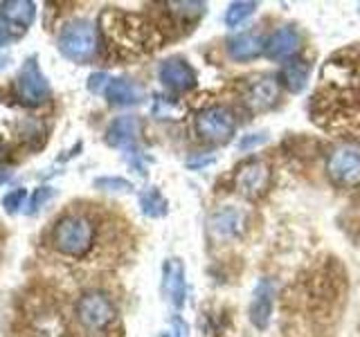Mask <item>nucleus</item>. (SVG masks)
<instances>
[{
	"label": "nucleus",
	"mask_w": 360,
	"mask_h": 337,
	"mask_svg": "<svg viewBox=\"0 0 360 337\" xmlns=\"http://www.w3.org/2000/svg\"><path fill=\"white\" fill-rule=\"evenodd\" d=\"M142 131V124L135 115H122L117 119L110 121V126L106 131V144L112 149H122V151H133L135 153V144H138Z\"/></svg>",
	"instance_id": "1a4fd4ad"
},
{
	"label": "nucleus",
	"mask_w": 360,
	"mask_h": 337,
	"mask_svg": "<svg viewBox=\"0 0 360 337\" xmlns=\"http://www.w3.org/2000/svg\"><path fill=\"white\" fill-rule=\"evenodd\" d=\"M236 128L234 115L223 106H210L196 115V133L210 142H228Z\"/></svg>",
	"instance_id": "39448f33"
},
{
	"label": "nucleus",
	"mask_w": 360,
	"mask_h": 337,
	"mask_svg": "<svg viewBox=\"0 0 360 337\" xmlns=\"http://www.w3.org/2000/svg\"><path fill=\"white\" fill-rule=\"evenodd\" d=\"M5 65H7V59H5V56H0V70H3Z\"/></svg>",
	"instance_id": "c85d7f7f"
},
{
	"label": "nucleus",
	"mask_w": 360,
	"mask_h": 337,
	"mask_svg": "<svg viewBox=\"0 0 360 337\" xmlns=\"http://www.w3.org/2000/svg\"><path fill=\"white\" fill-rule=\"evenodd\" d=\"M140 207H142V213L149 218H162L167 216L169 211V202L167 198L162 196V191L158 187H149L144 189L140 194Z\"/></svg>",
	"instance_id": "6ab92c4d"
},
{
	"label": "nucleus",
	"mask_w": 360,
	"mask_h": 337,
	"mask_svg": "<svg viewBox=\"0 0 360 337\" xmlns=\"http://www.w3.org/2000/svg\"><path fill=\"white\" fill-rule=\"evenodd\" d=\"M273 303H275V290L270 281H259L255 288V295L248 308V319L252 322L255 329L264 331L270 324V315H273Z\"/></svg>",
	"instance_id": "9d476101"
},
{
	"label": "nucleus",
	"mask_w": 360,
	"mask_h": 337,
	"mask_svg": "<svg viewBox=\"0 0 360 337\" xmlns=\"http://www.w3.org/2000/svg\"><path fill=\"white\" fill-rule=\"evenodd\" d=\"M264 52V41L255 32H245L228 43V54L234 61H250Z\"/></svg>",
	"instance_id": "f3484780"
},
{
	"label": "nucleus",
	"mask_w": 360,
	"mask_h": 337,
	"mask_svg": "<svg viewBox=\"0 0 360 337\" xmlns=\"http://www.w3.org/2000/svg\"><path fill=\"white\" fill-rule=\"evenodd\" d=\"M270 183V168L262 160H250L239 166V171L234 176V187L239 189V194L245 198H259L264 196Z\"/></svg>",
	"instance_id": "423d86ee"
},
{
	"label": "nucleus",
	"mask_w": 360,
	"mask_h": 337,
	"mask_svg": "<svg viewBox=\"0 0 360 337\" xmlns=\"http://www.w3.org/2000/svg\"><path fill=\"white\" fill-rule=\"evenodd\" d=\"M0 16L9 32H25L37 18V5L30 0H5L0 5Z\"/></svg>",
	"instance_id": "f8f14e48"
},
{
	"label": "nucleus",
	"mask_w": 360,
	"mask_h": 337,
	"mask_svg": "<svg viewBox=\"0 0 360 337\" xmlns=\"http://www.w3.org/2000/svg\"><path fill=\"white\" fill-rule=\"evenodd\" d=\"M97 27L90 20H72L61 29L56 48L75 63H88L97 52Z\"/></svg>",
	"instance_id": "f03ea898"
},
{
	"label": "nucleus",
	"mask_w": 360,
	"mask_h": 337,
	"mask_svg": "<svg viewBox=\"0 0 360 337\" xmlns=\"http://www.w3.org/2000/svg\"><path fill=\"white\" fill-rule=\"evenodd\" d=\"M117 308L108 295L97 290L84 292L77 301V319L90 333H101L115 322Z\"/></svg>",
	"instance_id": "7ed1b4c3"
},
{
	"label": "nucleus",
	"mask_w": 360,
	"mask_h": 337,
	"mask_svg": "<svg viewBox=\"0 0 360 337\" xmlns=\"http://www.w3.org/2000/svg\"><path fill=\"white\" fill-rule=\"evenodd\" d=\"M255 9H257V3H245V0H241V3H232L228 7V11H225V25L239 27L241 22H245V18H250L255 14Z\"/></svg>",
	"instance_id": "aec40b11"
},
{
	"label": "nucleus",
	"mask_w": 360,
	"mask_h": 337,
	"mask_svg": "<svg viewBox=\"0 0 360 337\" xmlns=\"http://www.w3.org/2000/svg\"><path fill=\"white\" fill-rule=\"evenodd\" d=\"M0 101H3V90H0Z\"/></svg>",
	"instance_id": "c756f323"
},
{
	"label": "nucleus",
	"mask_w": 360,
	"mask_h": 337,
	"mask_svg": "<svg viewBox=\"0 0 360 337\" xmlns=\"http://www.w3.org/2000/svg\"><path fill=\"white\" fill-rule=\"evenodd\" d=\"M54 196V189L52 187H39L37 191H34V196H32V200H30V213H37L39 211V207H43L45 202H48L50 198Z\"/></svg>",
	"instance_id": "b1692460"
},
{
	"label": "nucleus",
	"mask_w": 360,
	"mask_h": 337,
	"mask_svg": "<svg viewBox=\"0 0 360 337\" xmlns=\"http://www.w3.org/2000/svg\"><path fill=\"white\" fill-rule=\"evenodd\" d=\"M14 88H16L18 101L27 108H37L52 97L50 81L41 72V65L37 61V56H30V59L22 63L16 81H14Z\"/></svg>",
	"instance_id": "20e7f679"
},
{
	"label": "nucleus",
	"mask_w": 360,
	"mask_h": 337,
	"mask_svg": "<svg viewBox=\"0 0 360 337\" xmlns=\"http://www.w3.org/2000/svg\"><path fill=\"white\" fill-rule=\"evenodd\" d=\"M300 50V34L295 27H279L270 34V39L264 43V54L268 59H286Z\"/></svg>",
	"instance_id": "2eb2a0df"
},
{
	"label": "nucleus",
	"mask_w": 360,
	"mask_h": 337,
	"mask_svg": "<svg viewBox=\"0 0 360 337\" xmlns=\"http://www.w3.org/2000/svg\"><path fill=\"white\" fill-rule=\"evenodd\" d=\"M162 290L167 299L176 308H183L187 297V284H185V265L180 258H169L162 267Z\"/></svg>",
	"instance_id": "9b49d317"
},
{
	"label": "nucleus",
	"mask_w": 360,
	"mask_h": 337,
	"mask_svg": "<svg viewBox=\"0 0 360 337\" xmlns=\"http://www.w3.org/2000/svg\"><path fill=\"white\" fill-rule=\"evenodd\" d=\"M108 81H110V77L106 72H95V74H90V79H88V90L93 95H104Z\"/></svg>",
	"instance_id": "393cba45"
},
{
	"label": "nucleus",
	"mask_w": 360,
	"mask_h": 337,
	"mask_svg": "<svg viewBox=\"0 0 360 337\" xmlns=\"http://www.w3.org/2000/svg\"><path fill=\"white\" fill-rule=\"evenodd\" d=\"M158 79L162 81L165 88L174 90V93H187L196 86V72L185 59H167L160 63V70H158Z\"/></svg>",
	"instance_id": "6e6552de"
},
{
	"label": "nucleus",
	"mask_w": 360,
	"mask_h": 337,
	"mask_svg": "<svg viewBox=\"0 0 360 337\" xmlns=\"http://www.w3.org/2000/svg\"><path fill=\"white\" fill-rule=\"evenodd\" d=\"M160 337H189V326L180 317H174L172 324H169V329Z\"/></svg>",
	"instance_id": "a878e982"
},
{
	"label": "nucleus",
	"mask_w": 360,
	"mask_h": 337,
	"mask_svg": "<svg viewBox=\"0 0 360 337\" xmlns=\"http://www.w3.org/2000/svg\"><path fill=\"white\" fill-rule=\"evenodd\" d=\"M326 171L335 185L354 187L360 183V153L352 149H340L329 155L326 160Z\"/></svg>",
	"instance_id": "0eeeda50"
},
{
	"label": "nucleus",
	"mask_w": 360,
	"mask_h": 337,
	"mask_svg": "<svg viewBox=\"0 0 360 337\" xmlns=\"http://www.w3.org/2000/svg\"><path fill=\"white\" fill-rule=\"evenodd\" d=\"M27 198V189L25 187H18V189H11L9 194L3 196V207L7 213H16L20 207H22V202H25Z\"/></svg>",
	"instance_id": "5701e85b"
},
{
	"label": "nucleus",
	"mask_w": 360,
	"mask_h": 337,
	"mask_svg": "<svg viewBox=\"0 0 360 337\" xmlns=\"http://www.w3.org/2000/svg\"><path fill=\"white\" fill-rule=\"evenodd\" d=\"M95 189H99V191H120V194H124V191H131L133 185L129 183V180L120 178V176H104V178L95 180Z\"/></svg>",
	"instance_id": "4be33fe9"
},
{
	"label": "nucleus",
	"mask_w": 360,
	"mask_h": 337,
	"mask_svg": "<svg viewBox=\"0 0 360 337\" xmlns=\"http://www.w3.org/2000/svg\"><path fill=\"white\" fill-rule=\"evenodd\" d=\"M311 77V65L307 61H288L279 72V81L288 93H302Z\"/></svg>",
	"instance_id": "a211bd4d"
},
{
	"label": "nucleus",
	"mask_w": 360,
	"mask_h": 337,
	"mask_svg": "<svg viewBox=\"0 0 360 337\" xmlns=\"http://www.w3.org/2000/svg\"><path fill=\"white\" fill-rule=\"evenodd\" d=\"M52 245L63 256L84 258L95 245V223L82 211L63 213L52 227Z\"/></svg>",
	"instance_id": "f257e3e1"
},
{
	"label": "nucleus",
	"mask_w": 360,
	"mask_h": 337,
	"mask_svg": "<svg viewBox=\"0 0 360 337\" xmlns=\"http://www.w3.org/2000/svg\"><path fill=\"white\" fill-rule=\"evenodd\" d=\"M207 230L214 239H232L243 230V211L236 207H223L214 211L207 220Z\"/></svg>",
	"instance_id": "ddd939ff"
},
{
	"label": "nucleus",
	"mask_w": 360,
	"mask_h": 337,
	"mask_svg": "<svg viewBox=\"0 0 360 337\" xmlns=\"http://www.w3.org/2000/svg\"><path fill=\"white\" fill-rule=\"evenodd\" d=\"M104 97L108 99L110 106H138L144 99V90H142V86L131 81V79L117 77V79H110L108 81Z\"/></svg>",
	"instance_id": "4468645a"
},
{
	"label": "nucleus",
	"mask_w": 360,
	"mask_h": 337,
	"mask_svg": "<svg viewBox=\"0 0 360 337\" xmlns=\"http://www.w3.org/2000/svg\"><path fill=\"white\" fill-rule=\"evenodd\" d=\"M268 140V135L266 133H255V135H248V138H243L239 142V149L241 151H248V149H252V146H259V144H264Z\"/></svg>",
	"instance_id": "bb28decb"
},
{
	"label": "nucleus",
	"mask_w": 360,
	"mask_h": 337,
	"mask_svg": "<svg viewBox=\"0 0 360 337\" xmlns=\"http://www.w3.org/2000/svg\"><path fill=\"white\" fill-rule=\"evenodd\" d=\"M11 41V34H9V29L5 27V25H0V48H3V45H7Z\"/></svg>",
	"instance_id": "cd10ccee"
},
{
	"label": "nucleus",
	"mask_w": 360,
	"mask_h": 337,
	"mask_svg": "<svg viewBox=\"0 0 360 337\" xmlns=\"http://www.w3.org/2000/svg\"><path fill=\"white\" fill-rule=\"evenodd\" d=\"M153 115L158 119H178L180 115H183V106H180L178 101H174V99L158 95L153 99Z\"/></svg>",
	"instance_id": "412c9836"
},
{
	"label": "nucleus",
	"mask_w": 360,
	"mask_h": 337,
	"mask_svg": "<svg viewBox=\"0 0 360 337\" xmlns=\"http://www.w3.org/2000/svg\"><path fill=\"white\" fill-rule=\"evenodd\" d=\"M277 99H279V81H275L273 77L257 79L248 88V104L255 110H268L270 106L277 104Z\"/></svg>",
	"instance_id": "dca6fc26"
}]
</instances>
